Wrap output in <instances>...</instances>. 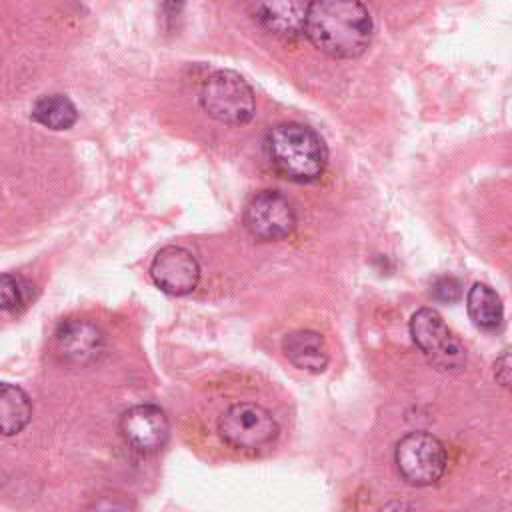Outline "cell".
<instances>
[{
    "mask_svg": "<svg viewBox=\"0 0 512 512\" xmlns=\"http://www.w3.org/2000/svg\"><path fill=\"white\" fill-rule=\"evenodd\" d=\"M308 4L302 2H260L254 6L256 20L272 34L296 38L304 34Z\"/></svg>",
    "mask_w": 512,
    "mask_h": 512,
    "instance_id": "12",
    "label": "cell"
},
{
    "mask_svg": "<svg viewBox=\"0 0 512 512\" xmlns=\"http://www.w3.org/2000/svg\"><path fill=\"white\" fill-rule=\"evenodd\" d=\"M34 300V284L20 274L0 276V310L18 314L26 310Z\"/></svg>",
    "mask_w": 512,
    "mask_h": 512,
    "instance_id": "16",
    "label": "cell"
},
{
    "mask_svg": "<svg viewBox=\"0 0 512 512\" xmlns=\"http://www.w3.org/2000/svg\"><path fill=\"white\" fill-rule=\"evenodd\" d=\"M58 356L76 366L96 362L104 352V336L100 328L88 320H66L54 334Z\"/></svg>",
    "mask_w": 512,
    "mask_h": 512,
    "instance_id": "10",
    "label": "cell"
},
{
    "mask_svg": "<svg viewBox=\"0 0 512 512\" xmlns=\"http://www.w3.org/2000/svg\"><path fill=\"white\" fill-rule=\"evenodd\" d=\"M278 422L270 410L256 402H236L218 420L220 438L244 452H256L278 438Z\"/></svg>",
    "mask_w": 512,
    "mask_h": 512,
    "instance_id": "4",
    "label": "cell"
},
{
    "mask_svg": "<svg viewBox=\"0 0 512 512\" xmlns=\"http://www.w3.org/2000/svg\"><path fill=\"white\" fill-rule=\"evenodd\" d=\"M430 294L438 302L452 304V302H458L462 298V284L454 276H440L432 282Z\"/></svg>",
    "mask_w": 512,
    "mask_h": 512,
    "instance_id": "17",
    "label": "cell"
},
{
    "mask_svg": "<svg viewBox=\"0 0 512 512\" xmlns=\"http://www.w3.org/2000/svg\"><path fill=\"white\" fill-rule=\"evenodd\" d=\"M282 352L292 366L310 374H320L328 366V348L322 334L316 330L304 328L286 334Z\"/></svg>",
    "mask_w": 512,
    "mask_h": 512,
    "instance_id": "11",
    "label": "cell"
},
{
    "mask_svg": "<svg viewBox=\"0 0 512 512\" xmlns=\"http://www.w3.org/2000/svg\"><path fill=\"white\" fill-rule=\"evenodd\" d=\"M152 282L166 294L186 296L200 282V264L194 254L182 246H164L150 264Z\"/></svg>",
    "mask_w": 512,
    "mask_h": 512,
    "instance_id": "8",
    "label": "cell"
},
{
    "mask_svg": "<svg viewBox=\"0 0 512 512\" xmlns=\"http://www.w3.org/2000/svg\"><path fill=\"white\" fill-rule=\"evenodd\" d=\"M32 120L50 130H68L78 120L74 102L64 94H44L32 106Z\"/></svg>",
    "mask_w": 512,
    "mask_h": 512,
    "instance_id": "15",
    "label": "cell"
},
{
    "mask_svg": "<svg viewBox=\"0 0 512 512\" xmlns=\"http://www.w3.org/2000/svg\"><path fill=\"white\" fill-rule=\"evenodd\" d=\"M368 8L354 0H318L306 8L304 36L332 58H356L372 40Z\"/></svg>",
    "mask_w": 512,
    "mask_h": 512,
    "instance_id": "1",
    "label": "cell"
},
{
    "mask_svg": "<svg viewBox=\"0 0 512 512\" xmlns=\"http://www.w3.org/2000/svg\"><path fill=\"white\" fill-rule=\"evenodd\" d=\"M494 378L498 380V384H502L504 388L510 386V352L504 350L500 354V358L494 362Z\"/></svg>",
    "mask_w": 512,
    "mask_h": 512,
    "instance_id": "18",
    "label": "cell"
},
{
    "mask_svg": "<svg viewBox=\"0 0 512 512\" xmlns=\"http://www.w3.org/2000/svg\"><path fill=\"white\" fill-rule=\"evenodd\" d=\"M200 104L218 122L240 126L252 120L256 98L252 86L232 70H214L200 90Z\"/></svg>",
    "mask_w": 512,
    "mask_h": 512,
    "instance_id": "3",
    "label": "cell"
},
{
    "mask_svg": "<svg viewBox=\"0 0 512 512\" xmlns=\"http://www.w3.org/2000/svg\"><path fill=\"white\" fill-rule=\"evenodd\" d=\"M264 150L280 176L300 184L316 182L328 164V152L320 134L300 122L272 126L266 132Z\"/></svg>",
    "mask_w": 512,
    "mask_h": 512,
    "instance_id": "2",
    "label": "cell"
},
{
    "mask_svg": "<svg viewBox=\"0 0 512 512\" xmlns=\"http://www.w3.org/2000/svg\"><path fill=\"white\" fill-rule=\"evenodd\" d=\"M394 462L408 484L430 486L444 476L448 454L436 436L416 430L404 434L396 442Z\"/></svg>",
    "mask_w": 512,
    "mask_h": 512,
    "instance_id": "5",
    "label": "cell"
},
{
    "mask_svg": "<svg viewBox=\"0 0 512 512\" xmlns=\"http://www.w3.org/2000/svg\"><path fill=\"white\" fill-rule=\"evenodd\" d=\"M244 226L260 242L284 240L296 228V212L278 190H260L244 208Z\"/></svg>",
    "mask_w": 512,
    "mask_h": 512,
    "instance_id": "7",
    "label": "cell"
},
{
    "mask_svg": "<svg viewBox=\"0 0 512 512\" xmlns=\"http://www.w3.org/2000/svg\"><path fill=\"white\" fill-rule=\"evenodd\" d=\"M168 432V418L154 404H136L120 416V434L136 452H158L166 444Z\"/></svg>",
    "mask_w": 512,
    "mask_h": 512,
    "instance_id": "9",
    "label": "cell"
},
{
    "mask_svg": "<svg viewBox=\"0 0 512 512\" xmlns=\"http://www.w3.org/2000/svg\"><path fill=\"white\" fill-rule=\"evenodd\" d=\"M32 418L30 396L16 384L0 382V434L14 436Z\"/></svg>",
    "mask_w": 512,
    "mask_h": 512,
    "instance_id": "13",
    "label": "cell"
},
{
    "mask_svg": "<svg viewBox=\"0 0 512 512\" xmlns=\"http://www.w3.org/2000/svg\"><path fill=\"white\" fill-rule=\"evenodd\" d=\"M466 310L472 322L482 330H496L504 320L500 296L484 282H474L466 294Z\"/></svg>",
    "mask_w": 512,
    "mask_h": 512,
    "instance_id": "14",
    "label": "cell"
},
{
    "mask_svg": "<svg viewBox=\"0 0 512 512\" xmlns=\"http://www.w3.org/2000/svg\"><path fill=\"white\" fill-rule=\"evenodd\" d=\"M410 336L434 368L442 372H458L464 368V346L434 308H420L412 314Z\"/></svg>",
    "mask_w": 512,
    "mask_h": 512,
    "instance_id": "6",
    "label": "cell"
}]
</instances>
